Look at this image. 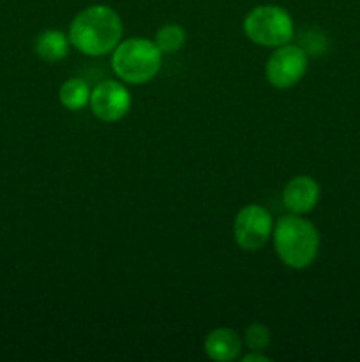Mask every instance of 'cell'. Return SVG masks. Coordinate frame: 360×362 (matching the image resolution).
<instances>
[{"mask_svg":"<svg viewBox=\"0 0 360 362\" xmlns=\"http://www.w3.org/2000/svg\"><path fill=\"white\" fill-rule=\"evenodd\" d=\"M299 46L307 55H321L327 49V39H325V35L321 32L309 30L307 34H304L302 42Z\"/></svg>","mask_w":360,"mask_h":362,"instance_id":"5bb4252c","label":"cell"},{"mask_svg":"<svg viewBox=\"0 0 360 362\" xmlns=\"http://www.w3.org/2000/svg\"><path fill=\"white\" fill-rule=\"evenodd\" d=\"M274 247L277 257L284 265L292 269L309 267L318 257L320 250V233L316 226L299 214L282 216L274 225L272 232Z\"/></svg>","mask_w":360,"mask_h":362,"instance_id":"7a4b0ae2","label":"cell"},{"mask_svg":"<svg viewBox=\"0 0 360 362\" xmlns=\"http://www.w3.org/2000/svg\"><path fill=\"white\" fill-rule=\"evenodd\" d=\"M154 42L161 49L162 55L164 53H168V55L169 53H176L184 46V42H186V30L175 23L164 25V27L157 30Z\"/></svg>","mask_w":360,"mask_h":362,"instance_id":"7c38bea8","label":"cell"},{"mask_svg":"<svg viewBox=\"0 0 360 362\" xmlns=\"http://www.w3.org/2000/svg\"><path fill=\"white\" fill-rule=\"evenodd\" d=\"M320 200V184L309 175H296L282 189V204L292 214H307Z\"/></svg>","mask_w":360,"mask_h":362,"instance_id":"ba28073f","label":"cell"},{"mask_svg":"<svg viewBox=\"0 0 360 362\" xmlns=\"http://www.w3.org/2000/svg\"><path fill=\"white\" fill-rule=\"evenodd\" d=\"M203 349L210 359L228 362L239 357L240 350H242V341L233 329L219 327L208 332Z\"/></svg>","mask_w":360,"mask_h":362,"instance_id":"9c48e42d","label":"cell"},{"mask_svg":"<svg viewBox=\"0 0 360 362\" xmlns=\"http://www.w3.org/2000/svg\"><path fill=\"white\" fill-rule=\"evenodd\" d=\"M270 331L263 324H251L244 332V343L251 352H261L270 345Z\"/></svg>","mask_w":360,"mask_h":362,"instance_id":"4fadbf2b","label":"cell"},{"mask_svg":"<svg viewBox=\"0 0 360 362\" xmlns=\"http://www.w3.org/2000/svg\"><path fill=\"white\" fill-rule=\"evenodd\" d=\"M270 359L268 357H265L263 354H256V352H251L247 354V356L242 357V362H268Z\"/></svg>","mask_w":360,"mask_h":362,"instance_id":"9a60e30c","label":"cell"},{"mask_svg":"<svg viewBox=\"0 0 360 362\" xmlns=\"http://www.w3.org/2000/svg\"><path fill=\"white\" fill-rule=\"evenodd\" d=\"M92 113L102 122H116L127 115L131 108V94L120 81L104 80L90 92Z\"/></svg>","mask_w":360,"mask_h":362,"instance_id":"52a82bcc","label":"cell"},{"mask_svg":"<svg viewBox=\"0 0 360 362\" xmlns=\"http://www.w3.org/2000/svg\"><path fill=\"white\" fill-rule=\"evenodd\" d=\"M162 64V53L154 41L131 37L119 42L112 55V67L126 83L141 85L157 76Z\"/></svg>","mask_w":360,"mask_h":362,"instance_id":"3957f363","label":"cell"},{"mask_svg":"<svg viewBox=\"0 0 360 362\" xmlns=\"http://www.w3.org/2000/svg\"><path fill=\"white\" fill-rule=\"evenodd\" d=\"M244 34L254 45L277 48L293 37V20L279 6H258L244 20Z\"/></svg>","mask_w":360,"mask_h":362,"instance_id":"277c9868","label":"cell"},{"mask_svg":"<svg viewBox=\"0 0 360 362\" xmlns=\"http://www.w3.org/2000/svg\"><path fill=\"white\" fill-rule=\"evenodd\" d=\"M274 232V219L263 205H246L235 216L233 237L244 251H258L268 243Z\"/></svg>","mask_w":360,"mask_h":362,"instance_id":"5b68a950","label":"cell"},{"mask_svg":"<svg viewBox=\"0 0 360 362\" xmlns=\"http://www.w3.org/2000/svg\"><path fill=\"white\" fill-rule=\"evenodd\" d=\"M124 25L108 6H90L76 14L69 27V42L88 57H102L119 46Z\"/></svg>","mask_w":360,"mask_h":362,"instance_id":"6da1fadb","label":"cell"},{"mask_svg":"<svg viewBox=\"0 0 360 362\" xmlns=\"http://www.w3.org/2000/svg\"><path fill=\"white\" fill-rule=\"evenodd\" d=\"M35 53L46 62H59L69 53V37L62 30L48 28L35 37Z\"/></svg>","mask_w":360,"mask_h":362,"instance_id":"30bf717a","label":"cell"},{"mask_svg":"<svg viewBox=\"0 0 360 362\" xmlns=\"http://www.w3.org/2000/svg\"><path fill=\"white\" fill-rule=\"evenodd\" d=\"M90 88L85 83L81 78H69L62 83L59 90L60 105L64 108L71 110V112H78V110L85 108L90 101Z\"/></svg>","mask_w":360,"mask_h":362,"instance_id":"8fae6325","label":"cell"},{"mask_svg":"<svg viewBox=\"0 0 360 362\" xmlns=\"http://www.w3.org/2000/svg\"><path fill=\"white\" fill-rule=\"evenodd\" d=\"M307 73V53L299 45L277 46L268 57L265 74L272 87L289 88L299 83Z\"/></svg>","mask_w":360,"mask_h":362,"instance_id":"8992f818","label":"cell"}]
</instances>
